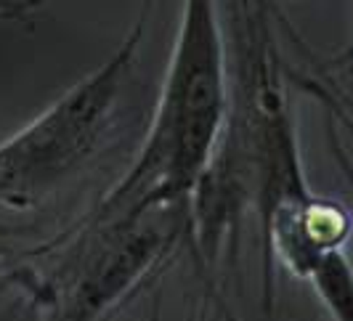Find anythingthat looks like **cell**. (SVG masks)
<instances>
[{"mask_svg": "<svg viewBox=\"0 0 353 321\" xmlns=\"http://www.w3.org/2000/svg\"><path fill=\"white\" fill-rule=\"evenodd\" d=\"M311 282L332 321H353V266L345 250H321L290 268Z\"/></svg>", "mask_w": 353, "mask_h": 321, "instance_id": "3", "label": "cell"}, {"mask_svg": "<svg viewBox=\"0 0 353 321\" xmlns=\"http://www.w3.org/2000/svg\"><path fill=\"white\" fill-rule=\"evenodd\" d=\"M332 149H335L337 165H340V167H343V173H345V176H348V180H351V186H353V167H351V160H348V157H345V154H343V152H340V146H337V143H332Z\"/></svg>", "mask_w": 353, "mask_h": 321, "instance_id": "4", "label": "cell"}, {"mask_svg": "<svg viewBox=\"0 0 353 321\" xmlns=\"http://www.w3.org/2000/svg\"><path fill=\"white\" fill-rule=\"evenodd\" d=\"M231 109L229 59L215 0H183V17L149 136L133 167L90 218V231L133 226L194 196Z\"/></svg>", "mask_w": 353, "mask_h": 321, "instance_id": "1", "label": "cell"}, {"mask_svg": "<svg viewBox=\"0 0 353 321\" xmlns=\"http://www.w3.org/2000/svg\"><path fill=\"white\" fill-rule=\"evenodd\" d=\"M146 14L149 3L99 70L0 143V205L11 210L37 207L96 157L114 125L120 93L143 40Z\"/></svg>", "mask_w": 353, "mask_h": 321, "instance_id": "2", "label": "cell"}]
</instances>
